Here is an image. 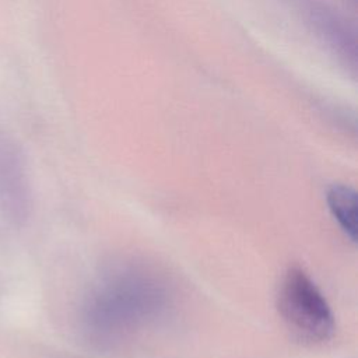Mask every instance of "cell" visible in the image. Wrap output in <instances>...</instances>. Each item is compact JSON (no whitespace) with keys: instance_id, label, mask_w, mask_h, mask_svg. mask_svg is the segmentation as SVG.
I'll use <instances>...</instances> for the list:
<instances>
[{"instance_id":"2","label":"cell","mask_w":358,"mask_h":358,"mask_svg":"<svg viewBox=\"0 0 358 358\" xmlns=\"http://www.w3.org/2000/svg\"><path fill=\"white\" fill-rule=\"evenodd\" d=\"M277 308L287 329L299 341L319 344L334 334L333 310L315 281L301 267H291L284 274Z\"/></svg>"},{"instance_id":"1","label":"cell","mask_w":358,"mask_h":358,"mask_svg":"<svg viewBox=\"0 0 358 358\" xmlns=\"http://www.w3.org/2000/svg\"><path fill=\"white\" fill-rule=\"evenodd\" d=\"M175 289L155 267L120 262L99 274L84 296L80 320L101 350H119L158 329L173 312Z\"/></svg>"},{"instance_id":"3","label":"cell","mask_w":358,"mask_h":358,"mask_svg":"<svg viewBox=\"0 0 358 358\" xmlns=\"http://www.w3.org/2000/svg\"><path fill=\"white\" fill-rule=\"evenodd\" d=\"M326 201L333 218L351 241H357V193L348 185L334 183L329 187Z\"/></svg>"}]
</instances>
